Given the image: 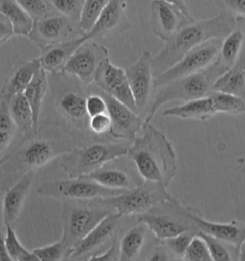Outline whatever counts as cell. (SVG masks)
<instances>
[{
    "label": "cell",
    "instance_id": "4316f807",
    "mask_svg": "<svg viewBox=\"0 0 245 261\" xmlns=\"http://www.w3.org/2000/svg\"><path fill=\"white\" fill-rule=\"evenodd\" d=\"M148 227L140 222L136 226L127 230L119 243L120 245V260L130 261L137 259L144 244Z\"/></svg>",
    "mask_w": 245,
    "mask_h": 261
},
{
    "label": "cell",
    "instance_id": "9a60e30c",
    "mask_svg": "<svg viewBox=\"0 0 245 261\" xmlns=\"http://www.w3.org/2000/svg\"><path fill=\"white\" fill-rule=\"evenodd\" d=\"M125 70L137 107L138 113L142 115L145 113V106L154 90L153 56L151 52H143L137 62Z\"/></svg>",
    "mask_w": 245,
    "mask_h": 261
},
{
    "label": "cell",
    "instance_id": "8992f818",
    "mask_svg": "<svg viewBox=\"0 0 245 261\" xmlns=\"http://www.w3.org/2000/svg\"><path fill=\"white\" fill-rule=\"evenodd\" d=\"M167 189L160 183L145 180L120 195L95 201L103 207L113 210L121 217L143 215L163 203L176 200Z\"/></svg>",
    "mask_w": 245,
    "mask_h": 261
},
{
    "label": "cell",
    "instance_id": "f35d334b",
    "mask_svg": "<svg viewBox=\"0 0 245 261\" xmlns=\"http://www.w3.org/2000/svg\"><path fill=\"white\" fill-rule=\"evenodd\" d=\"M49 2L58 13L80 22L85 0H49Z\"/></svg>",
    "mask_w": 245,
    "mask_h": 261
},
{
    "label": "cell",
    "instance_id": "6da1fadb",
    "mask_svg": "<svg viewBox=\"0 0 245 261\" xmlns=\"http://www.w3.org/2000/svg\"><path fill=\"white\" fill-rule=\"evenodd\" d=\"M237 27V18L224 11L212 18L199 21L194 19L185 25L166 41L158 54L153 57L154 79L174 66L193 48L210 39H224Z\"/></svg>",
    "mask_w": 245,
    "mask_h": 261
},
{
    "label": "cell",
    "instance_id": "836d02e7",
    "mask_svg": "<svg viewBox=\"0 0 245 261\" xmlns=\"http://www.w3.org/2000/svg\"><path fill=\"white\" fill-rule=\"evenodd\" d=\"M216 113H245V99L229 93L213 91L210 94Z\"/></svg>",
    "mask_w": 245,
    "mask_h": 261
},
{
    "label": "cell",
    "instance_id": "f546056e",
    "mask_svg": "<svg viewBox=\"0 0 245 261\" xmlns=\"http://www.w3.org/2000/svg\"><path fill=\"white\" fill-rule=\"evenodd\" d=\"M1 14L8 17L15 27V35L29 37L34 19L23 9L17 0H0Z\"/></svg>",
    "mask_w": 245,
    "mask_h": 261
},
{
    "label": "cell",
    "instance_id": "3957f363",
    "mask_svg": "<svg viewBox=\"0 0 245 261\" xmlns=\"http://www.w3.org/2000/svg\"><path fill=\"white\" fill-rule=\"evenodd\" d=\"M74 147L73 140L68 136L58 138L34 136L14 152L1 157L2 188L7 183L14 184L15 179L16 182L28 172L43 168L49 162L68 153Z\"/></svg>",
    "mask_w": 245,
    "mask_h": 261
},
{
    "label": "cell",
    "instance_id": "5b68a950",
    "mask_svg": "<svg viewBox=\"0 0 245 261\" xmlns=\"http://www.w3.org/2000/svg\"><path fill=\"white\" fill-rule=\"evenodd\" d=\"M130 146L126 144L97 143L74 147L62 155L61 168L69 178H81L103 168L109 162L128 156Z\"/></svg>",
    "mask_w": 245,
    "mask_h": 261
},
{
    "label": "cell",
    "instance_id": "60d3db41",
    "mask_svg": "<svg viewBox=\"0 0 245 261\" xmlns=\"http://www.w3.org/2000/svg\"><path fill=\"white\" fill-rule=\"evenodd\" d=\"M198 234L205 240L213 260H232V256L223 241L204 232H198Z\"/></svg>",
    "mask_w": 245,
    "mask_h": 261
},
{
    "label": "cell",
    "instance_id": "4fadbf2b",
    "mask_svg": "<svg viewBox=\"0 0 245 261\" xmlns=\"http://www.w3.org/2000/svg\"><path fill=\"white\" fill-rule=\"evenodd\" d=\"M107 100V113L111 119L110 134L115 138L124 139L128 142H134L138 132L143 129L145 120L142 115L125 105L122 101L113 98L103 90L98 89Z\"/></svg>",
    "mask_w": 245,
    "mask_h": 261
},
{
    "label": "cell",
    "instance_id": "ac0fdd59",
    "mask_svg": "<svg viewBox=\"0 0 245 261\" xmlns=\"http://www.w3.org/2000/svg\"><path fill=\"white\" fill-rule=\"evenodd\" d=\"M127 6L128 0H110L93 28L85 34L88 39H107L129 30L131 24L127 15Z\"/></svg>",
    "mask_w": 245,
    "mask_h": 261
},
{
    "label": "cell",
    "instance_id": "d6986e66",
    "mask_svg": "<svg viewBox=\"0 0 245 261\" xmlns=\"http://www.w3.org/2000/svg\"><path fill=\"white\" fill-rule=\"evenodd\" d=\"M86 98L87 95L81 86L66 88L57 98V108L61 115L82 131L90 130Z\"/></svg>",
    "mask_w": 245,
    "mask_h": 261
},
{
    "label": "cell",
    "instance_id": "1f68e13d",
    "mask_svg": "<svg viewBox=\"0 0 245 261\" xmlns=\"http://www.w3.org/2000/svg\"><path fill=\"white\" fill-rule=\"evenodd\" d=\"M6 229V234H2L1 242L5 245L7 249L9 256L11 260L15 261H34L38 260L37 255L33 253V251H28L20 240L17 238V234L14 230V226H4Z\"/></svg>",
    "mask_w": 245,
    "mask_h": 261
},
{
    "label": "cell",
    "instance_id": "ab89813d",
    "mask_svg": "<svg viewBox=\"0 0 245 261\" xmlns=\"http://www.w3.org/2000/svg\"><path fill=\"white\" fill-rule=\"evenodd\" d=\"M183 260L210 261L213 260L206 242L203 238L197 234L191 240L187 252L184 255Z\"/></svg>",
    "mask_w": 245,
    "mask_h": 261
},
{
    "label": "cell",
    "instance_id": "5bb4252c",
    "mask_svg": "<svg viewBox=\"0 0 245 261\" xmlns=\"http://www.w3.org/2000/svg\"><path fill=\"white\" fill-rule=\"evenodd\" d=\"M94 84H96V86L101 90L122 101L138 113L126 70L114 65L110 62L109 58L101 63Z\"/></svg>",
    "mask_w": 245,
    "mask_h": 261
},
{
    "label": "cell",
    "instance_id": "d6a6232c",
    "mask_svg": "<svg viewBox=\"0 0 245 261\" xmlns=\"http://www.w3.org/2000/svg\"><path fill=\"white\" fill-rule=\"evenodd\" d=\"M18 128L13 117L10 113L9 103L6 100H0V152L1 157L5 155V151L14 140Z\"/></svg>",
    "mask_w": 245,
    "mask_h": 261
},
{
    "label": "cell",
    "instance_id": "681fc988",
    "mask_svg": "<svg viewBox=\"0 0 245 261\" xmlns=\"http://www.w3.org/2000/svg\"><path fill=\"white\" fill-rule=\"evenodd\" d=\"M0 260H11L10 256H9V253L7 252V249L5 245L1 242V253H0Z\"/></svg>",
    "mask_w": 245,
    "mask_h": 261
},
{
    "label": "cell",
    "instance_id": "30bf717a",
    "mask_svg": "<svg viewBox=\"0 0 245 261\" xmlns=\"http://www.w3.org/2000/svg\"><path fill=\"white\" fill-rule=\"evenodd\" d=\"M111 212L109 208L83 207L65 204L62 214V233L70 249L74 250L83 239Z\"/></svg>",
    "mask_w": 245,
    "mask_h": 261
},
{
    "label": "cell",
    "instance_id": "277c9868",
    "mask_svg": "<svg viewBox=\"0 0 245 261\" xmlns=\"http://www.w3.org/2000/svg\"><path fill=\"white\" fill-rule=\"evenodd\" d=\"M226 71L222 68L216 60L208 68L199 73L155 87L154 90L157 91L154 94L148 109L145 122L151 123V120L159 108L168 102L174 100L188 101L210 96V94L214 91L215 82Z\"/></svg>",
    "mask_w": 245,
    "mask_h": 261
},
{
    "label": "cell",
    "instance_id": "4dcf8cb0",
    "mask_svg": "<svg viewBox=\"0 0 245 261\" xmlns=\"http://www.w3.org/2000/svg\"><path fill=\"white\" fill-rule=\"evenodd\" d=\"M81 178H86L104 187L116 190H130L137 186L133 184L131 178L126 171L116 168H105V166Z\"/></svg>",
    "mask_w": 245,
    "mask_h": 261
},
{
    "label": "cell",
    "instance_id": "52a82bcc",
    "mask_svg": "<svg viewBox=\"0 0 245 261\" xmlns=\"http://www.w3.org/2000/svg\"><path fill=\"white\" fill-rule=\"evenodd\" d=\"M127 191L107 188L86 178H69L44 182L38 187L37 193L54 199L87 201L113 197Z\"/></svg>",
    "mask_w": 245,
    "mask_h": 261
},
{
    "label": "cell",
    "instance_id": "83f0119b",
    "mask_svg": "<svg viewBox=\"0 0 245 261\" xmlns=\"http://www.w3.org/2000/svg\"><path fill=\"white\" fill-rule=\"evenodd\" d=\"M10 113L13 117L18 131L23 135L35 136V122L33 110L24 93L18 94L8 101Z\"/></svg>",
    "mask_w": 245,
    "mask_h": 261
},
{
    "label": "cell",
    "instance_id": "484cf974",
    "mask_svg": "<svg viewBox=\"0 0 245 261\" xmlns=\"http://www.w3.org/2000/svg\"><path fill=\"white\" fill-rule=\"evenodd\" d=\"M49 81L47 76V71L44 68L38 70L36 76L32 80L30 85L27 86L24 91L26 99L29 101L33 110L34 122H35V136L38 135L39 128V118L41 113V108L43 101L45 100L46 95L48 92Z\"/></svg>",
    "mask_w": 245,
    "mask_h": 261
},
{
    "label": "cell",
    "instance_id": "f907efd6",
    "mask_svg": "<svg viewBox=\"0 0 245 261\" xmlns=\"http://www.w3.org/2000/svg\"><path fill=\"white\" fill-rule=\"evenodd\" d=\"M237 27L245 33V18H237Z\"/></svg>",
    "mask_w": 245,
    "mask_h": 261
},
{
    "label": "cell",
    "instance_id": "ee69618b",
    "mask_svg": "<svg viewBox=\"0 0 245 261\" xmlns=\"http://www.w3.org/2000/svg\"><path fill=\"white\" fill-rule=\"evenodd\" d=\"M111 124H112L111 119L107 112L99 115L93 116L89 119V129L92 133L97 135L110 132Z\"/></svg>",
    "mask_w": 245,
    "mask_h": 261
},
{
    "label": "cell",
    "instance_id": "603a6c76",
    "mask_svg": "<svg viewBox=\"0 0 245 261\" xmlns=\"http://www.w3.org/2000/svg\"><path fill=\"white\" fill-rule=\"evenodd\" d=\"M41 67L40 58L24 62L18 66L2 86L1 98L9 101L16 95L24 93Z\"/></svg>",
    "mask_w": 245,
    "mask_h": 261
},
{
    "label": "cell",
    "instance_id": "d590c367",
    "mask_svg": "<svg viewBox=\"0 0 245 261\" xmlns=\"http://www.w3.org/2000/svg\"><path fill=\"white\" fill-rule=\"evenodd\" d=\"M109 2L110 0H85L81 20L79 22L84 34H87L91 30Z\"/></svg>",
    "mask_w": 245,
    "mask_h": 261
},
{
    "label": "cell",
    "instance_id": "ba28073f",
    "mask_svg": "<svg viewBox=\"0 0 245 261\" xmlns=\"http://www.w3.org/2000/svg\"><path fill=\"white\" fill-rule=\"evenodd\" d=\"M138 221L144 223L154 237L162 241L187 230L195 231L186 214V207H182L177 200L163 203L139 215Z\"/></svg>",
    "mask_w": 245,
    "mask_h": 261
},
{
    "label": "cell",
    "instance_id": "d4e9b609",
    "mask_svg": "<svg viewBox=\"0 0 245 261\" xmlns=\"http://www.w3.org/2000/svg\"><path fill=\"white\" fill-rule=\"evenodd\" d=\"M214 91L229 93L245 99V43L237 63L215 82Z\"/></svg>",
    "mask_w": 245,
    "mask_h": 261
},
{
    "label": "cell",
    "instance_id": "c3c4849f",
    "mask_svg": "<svg viewBox=\"0 0 245 261\" xmlns=\"http://www.w3.org/2000/svg\"><path fill=\"white\" fill-rule=\"evenodd\" d=\"M163 1H166V2H168V3L173 4V5H175L176 7L180 9L187 16H191V13H190V9L188 7V5H187L185 0H163Z\"/></svg>",
    "mask_w": 245,
    "mask_h": 261
},
{
    "label": "cell",
    "instance_id": "7a4b0ae2",
    "mask_svg": "<svg viewBox=\"0 0 245 261\" xmlns=\"http://www.w3.org/2000/svg\"><path fill=\"white\" fill-rule=\"evenodd\" d=\"M141 136L130 146L128 156L145 181L169 187L177 171L176 150L167 136L145 122Z\"/></svg>",
    "mask_w": 245,
    "mask_h": 261
},
{
    "label": "cell",
    "instance_id": "bcb514c9",
    "mask_svg": "<svg viewBox=\"0 0 245 261\" xmlns=\"http://www.w3.org/2000/svg\"><path fill=\"white\" fill-rule=\"evenodd\" d=\"M15 27L10 19L1 14L0 16V43L3 44L8 39L15 36Z\"/></svg>",
    "mask_w": 245,
    "mask_h": 261
},
{
    "label": "cell",
    "instance_id": "7dc6e473",
    "mask_svg": "<svg viewBox=\"0 0 245 261\" xmlns=\"http://www.w3.org/2000/svg\"><path fill=\"white\" fill-rule=\"evenodd\" d=\"M174 259V256L169 253L166 246H161L156 248L152 255L149 257V260H168Z\"/></svg>",
    "mask_w": 245,
    "mask_h": 261
},
{
    "label": "cell",
    "instance_id": "74e56055",
    "mask_svg": "<svg viewBox=\"0 0 245 261\" xmlns=\"http://www.w3.org/2000/svg\"><path fill=\"white\" fill-rule=\"evenodd\" d=\"M17 2L30 15L34 21L58 13L49 0H17Z\"/></svg>",
    "mask_w": 245,
    "mask_h": 261
},
{
    "label": "cell",
    "instance_id": "e0dca14e",
    "mask_svg": "<svg viewBox=\"0 0 245 261\" xmlns=\"http://www.w3.org/2000/svg\"><path fill=\"white\" fill-rule=\"evenodd\" d=\"M193 230L198 232H204L218 238L224 243L233 246L237 252L245 239V224L237 220L229 223L213 222L204 219L199 213L190 207H186Z\"/></svg>",
    "mask_w": 245,
    "mask_h": 261
},
{
    "label": "cell",
    "instance_id": "7bdbcfd3",
    "mask_svg": "<svg viewBox=\"0 0 245 261\" xmlns=\"http://www.w3.org/2000/svg\"><path fill=\"white\" fill-rule=\"evenodd\" d=\"M214 3L236 18H245V0H214Z\"/></svg>",
    "mask_w": 245,
    "mask_h": 261
},
{
    "label": "cell",
    "instance_id": "2e32d148",
    "mask_svg": "<svg viewBox=\"0 0 245 261\" xmlns=\"http://www.w3.org/2000/svg\"><path fill=\"white\" fill-rule=\"evenodd\" d=\"M194 18L187 16L175 5L163 1L153 0L151 3V27L153 34L165 42L185 25Z\"/></svg>",
    "mask_w": 245,
    "mask_h": 261
},
{
    "label": "cell",
    "instance_id": "f1b7e54d",
    "mask_svg": "<svg viewBox=\"0 0 245 261\" xmlns=\"http://www.w3.org/2000/svg\"><path fill=\"white\" fill-rule=\"evenodd\" d=\"M244 43L245 33L238 27L223 39L217 62L226 72L237 63Z\"/></svg>",
    "mask_w": 245,
    "mask_h": 261
},
{
    "label": "cell",
    "instance_id": "cb8c5ba5",
    "mask_svg": "<svg viewBox=\"0 0 245 261\" xmlns=\"http://www.w3.org/2000/svg\"><path fill=\"white\" fill-rule=\"evenodd\" d=\"M216 114L210 96L186 101L181 106L167 108L163 111L165 117H176L185 120H198L206 122Z\"/></svg>",
    "mask_w": 245,
    "mask_h": 261
},
{
    "label": "cell",
    "instance_id": "9c48e42d",
    "mask_svg": "<svg viewBox=\"0 0 245 261\" xmlns=\"http://www.w3.org/2000/svg\"><path fill=\"white\" fill-rule=\"evenodd\" d=\"M222 41L223 39H210L193 48L174 66L154 79V88L208 68L217 60Z\"/></svg>",
    "mask_w": 245,
    "mask_h": 261
},
{
    "label": "cell",
    "instance_id": "8d00e7d4",
    "mask_svg": "<svg viewBox=\"0 0 245 261\" xmlns=\"http://www.w3.org/2000/svg\"><path fill=\"white\" fill-rule=\"evenodd\" d=\"M198 233L193 230H187L176 237L164 240V243L168 248L169 253L174 256V258L183 259L184 255L191 244V240Z\"/></svg>",
    "mask_w": 245,
    "mask_h": 261
},
{
    "label": "cell",
    "instance_id": "7c38bea8",
    "mask_svg": "<svg viewBox=\"0 0 245 261\" xmlns=\"http://www.w3.org/2000/svg\"><path fill=\"white\" fill-rule=\"evenodd\" d=\"M108 58L107 48L96 41L86 40L76 50L64 67L63 74L75 77L81 84L90 85L101 63Z\"/></svg>",
    "mask_w": 245,
    "mask_h": 261
},
{
    "label": "cell",
    "instance_id": "8fae6325",
    "mask_svg": "<svg viewBox=\"0 0 245 261\" xmlns=\"http://www.w3.org/2000/svg\"><path fill=\"white\" fill-rule=\"evenodd\" d=\"M80 24L70 17L57 13L34 21L29 39L42 49L71 39L84 37Z\"/></svg>",
    "mask_w": 245,
    "mask_h": 261
},
{
    "label": "cell",
    "instance_id": "b9f144b4",
    "mask_svg": "<svg viewBox=\"0 0 245 261\" xmlns=\"http://www.w3.org/2000/svg\"><path fill=\"white\" fill-rule=\"evenodd\" d=\"M86 110H87V113H88L89 117L107 113V100L99 91L87 96V98H86Z\"/></svg>",
    "mask_w": 245,
    "mask_h": 261
},
{
    "label": "cell",
    "instance_id": "44dd1931",
    "mask_svg": "<svg viewBox=\"0 0 245 261\" xmlns=\"http://www.w3.org/2000/svg\"><path fill=\"white\" fill-rule=\"evenodd\" d=\"M34 178V171L28 172L8 187L2 201V222L4 226H14L20 216Z\"/></svg>",
    "mask_w": 245,
    "mask_h": 261
},
{
    "label": "cell",
    "instance_id": "e575fe53",
    "mask_svg": "<svg viewBox=\"0 0 245 261\" xmlns=\"http://www.w3.org/2000/svg\"><path fill=\"white\" fill-rule=\"evenodd\" d=\"M38 260L59 261L70 259L72 250L65 239L61 237L59 240L50 245L43 246L33 250Z\"/></svg>",
    "mask_w": 245,
    "mask_h": 261
},
{
    "label": "cell",
    "instance_id": "ffe728a7",
    "mask_svg": "<svg viewBox=\"0 0 245 261\" xmlns=\"http://www.w3.org/2000/svg\"><path fill=\"white\" fill-rule=\"evenodd\" d=\"M122 218L116 213H111L107 215L74 248L70 259H88L92 253L97 252L102 246L105 245L113 237Z\"/></svg>",
    "mask_w": 245,
    "mask_h": 261
},
{
    "label": "cell",
    "instance_id": "7402d4cb",
    "mask_svg": "<svg viewBox=\"0 0 245 261\" xmlns=\"http://www.w3.org/2000/svg\"><path fill=\"white\" fill-rule=\"evenodd\" d=\"M86 40L89 39L85 35L82 38L57 43L42 49V54L39 57L42 68L54 75L63 74L64 67L71 57Z\"/></svg>",
    "mask_w": 245,
    "mask_h": 261
},
{
    "label": "cell",
    "instance_id": "f6af8a7d",
    "mask_svg": "<svg viewBox=\"0 0 245 261\" xmlns=\"http://www.w3.org/2000/svg\"><path fill=\"white\" fill-rule=\"evenodd\" d=\"M88 260H120V245L114 240L106 252L102 254H94Z\"/></svg>",
    "mask_w": 245,
    "mask_h": 261
}]
</instances>
